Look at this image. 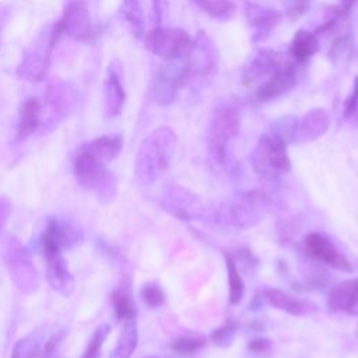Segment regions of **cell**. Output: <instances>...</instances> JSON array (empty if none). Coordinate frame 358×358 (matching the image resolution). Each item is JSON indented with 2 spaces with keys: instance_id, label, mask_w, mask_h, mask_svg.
Instances as JSON below:
<instances>
[{
  "instance_id": "obj_1",
  "label": "cell",
  "mask_w": 358,
  "mask_h": 358,
  "mask_svg": "<svg viewBox=\"0 0 358 358\" xmlns=\"http://www.w3.org/2000/svg\"><path fill=\"white\" fill-rule=\"evenodd\" d=\"M176 148V136L169 127L151 131L140 144L134 172L143 185L154 183L171 165Z\"/></svg>"
},
{
  "instance_id": "obj_2",
  "label": "cell",
  "mask_w": 358,
  "mask_h": 358,
  "mask_svg": "<svg viewBox=\"0 0 358 358\" xmlns=\"http://www.w3.org/2000/svg\"><path fill=\"white\" fill-rule=\"evenodd\" d=\"M73 172L78 185L92 192L99 201L110 203L117 192V180L106 162L90 152L83 144L73 155Z\"/></svg>"
},
{
  "instance_id": "obj_3",
  "label": "cell",
  "mask_w": 358,
  "mask_h": 358,
  "mask_svg": "<svg viewBox=\"0 0 358 358\" xmlns=\"http://www.w3.org/2000/svg\"><path fill=\"white\" fill-rule=\"evenodd\" d=\"M270 211V199L262 190L239 192L222 201L217 210L221 222L248 229L257 225Z\"/></svg>"
},
{
  "instance_id": "obj_4",
  "label": "cell",
  "mask_w": 358,
  "mask_h": 358,
  "mask_svg": "<svg viewBox=\"0 0 358 358\" xmlns=\"http://www.w3.org/2000/svg\"><path fill=\"white\" fill-rule=\"evenodd\" d=\"M250 161L256 173L266 180H275L291 169L287 144L270 131L260 136L250 154Z\"/></svg>"
},
{
  "instance_id": "obj_5",
  "label": "cell",
  "mask_w": 358,
  "mask_h": 358,
  "mask_svg": "<svg viewBox=\"0 0 358 358\" xmlns=\"http://www.w3.org/2000/svg\"><path fill=\"white\" fill-rule=\"evenodd\" d=\"M59 42L53 25H46L24 50L17 74L31 83L42 81L50 67L52 50Z\"/></svg>"
},
{
  "instance_id": "obj_6",
  "label": "cell",
  "mask_w": 358,
  "mask_h": 358,
  "mask_svg": "<svg viewBox=\"0 0 358 358\" xmlns=\"http://www.w3.org/2000/svg\"><path fill=\"white\" fill-rule=\"evenodd\" d=\"M239 133V113L232 105L220 106L211 119L208 129V152L215 164L228 162L229 147Z\"/></svg>"
},
{
  "instance_id": "obj_7",
  "label": "cell",
  "mask_w": 358,
  "mask_h": 358,
  "mask_svg": "<svg viewBox=\"0 0 358 358\" xmlns=\"http://www.w3.org/2000/svg\"><path fill=\"white\" fill-rule=\"evenodd\" d=\"M3 260L14 284L22 294L29 295L38 289L39 274L31 260L29 252L13 235H7L3 242Z\"/></svg>"
},
{
  "instance_id": "obj_8",
  "label": "cell",
  "mask_w": 358,
  "mask_h": 358,
  "mask_svg": "<svg viewBox=\"0 0 358 358\" xmlns=\"http://www.w3.org/2000/svg\"><path fill=\"white\" fill-rule=\"evenodd\" d=\"M190 73L187 55L165 60L152 81V98L159 105H169Z\"/></svg>"
},
{
  "instance_id": "obj_9",
  "label": "cell",
  "mask_w": 358,
  "mask_h": 358,
  "mask_svg": "<svg viewBox=\"0 0 358 358\" xmlns=\"http://www.w3.org/2000/svg\"><path fill=\"white\" fill-rule=\"evenodd\" d=\"M77 102V92L66 83H55L48 88L45 103H42V116L39 133L53 130L74 108Z\"/></svg>"
},
{
  "instance_id": "obj_10",
  "label": "cell",
  "mask_w": 358,
  "mask_h": 358,
  "mask_svg": "<svg viewBox=\"0 0 358 358\" xmlns=\"http://www.w3.org/2000/svg\"><path fill=\"white\" fill-rule=\"evenodd\" d=\"M144 46L147 50L165 60L176 59L189 53L192 38L180 28L157 27L144 35Z\"/></svg>"
},
{
  "instance_id": "obj_11",
  "label": "cell",
  "mask_w": 358,
  "mask_h": 358,
  "mask_svg": "<svg viewBox=\"0 0 358 358\" xmlns=\"http://www.w3.org/2000/svg\"><path fill=\"white\" fill-rule=\"evenodd\" d=\"M83 242V229L70 220L49 217L39 243L43 256L49 253H63Z\"/></svg>"
},
{
  "instance_id": "obj_12",
  "label": "cell",
  "mask_w": 358,
  "mask_h": 358,
  "mask_svg": "<svg viewBox=\"0 0 358 358\" xmlns=\"http://www.w3.org/2000/svg\"><path fill=\"white\" fill-rule=\"evenodd\" d=\"M53 29L60 39L63 35L78 41L91 42L95 35V28L90 18V11L83 1H71L64 8L62 17L53 24Z\"/></svg>"
},
{
  "instance_id": "obj_13",
  "label": "cell",
  "mask_w": 358,
  "mask_h": 358,
  "mask_svg": "<svg viewBox=\"0 0 358 358\" xmlns=\"http://www.w3.org/2000/svg\"><path fill=\"white\" fill-rule=\"evenodd\" d=\"M305 252L309 257L316 262H320L331 268L341 271H352V263L347 259V256L340 252V249L334 245V242L320 232H310L303 241Z\"/></svg>"
},
{
  "instance_id": "obj_14",
  "label": "cell",
  "mask_w": 358,
  "mask_h": 358,
  "mask_svg": "<svg viewBox=\"0 0 358 358\" xmlns=\"http://www.w3.org/2000/svg\"><path fill=\"white\" fill-rule=\"evenodd\" d=\"M126 101V92L122 84V69L119 62L113 60L105 76L103 81V110L108 117L120 115Z\"/></svg>"
},
{
  "instance_id": "obj_15",
  "label": "cell",
  "mask_w": 358,
  "mask_h": 358,
  "mask_svg": "<svg viewBox=\"0 0 358 358\" xmlns=\"http://www.w3.org/2000/svg\"><path fill=\"white\" fill-rule=\"evenodd\" d=\"M296 84V69L292 63L281 64L256 91V98L262 102L275 99L288 92Z\"/></svg>"
},
{
  "instance_id": "obj_16",
  "label": "cell",
  "mask_w": 358,
  "mask_h": 358,
  "mask_svg": "<svg viewBox=\"0 0 358 358\" xmlns=\"http://www.w3.org/2000/svg\"><path fill=\"white\" fill-rule=\"evenodd\" d=\"M43 257L46 260V280L50 288L63 296H70L74 291L76 281L63 253H49Z\"/></svg>"
},
{
  "instance_id": "obj_17",
  "label": "cell",
  "mask_w": 358,
  "mask_h": 358,
  "mask_svg": "<svg viewBox=\"0 0 358 358\" xmlns=\"http://www.w3.org/2000/svg\"><path fill=\"white\" fill-rule=\"evenodd\" d=\"M162 206L166 211L180 220H192L194 217H200V203L197 197L180 186H172L164 200Z\"/></svg>"
},
{
  "instance_id": "obj_18",
  "label": "cell",
  "mask_w": 358,
  "mask_h": 358,
  "mask_svg": "<svg viewBox=\"0 0 358 358\" xmlns=\"http://www.w3.org/2000/svg\"><path fill=\"white\" fill-rule=\"evenodd\" d=\"M263 296L266 299V303L294 316L312 315L317 310V306L312 301L292 296L278 288L263 289Z\"/></svg>"
},
{
  "instance_id": "obj_19",
  "label": "cell",
  "mask_w": 358,
  "mask_h": 358,
  "mask_svg": "<svg viewBox=\"0 0 358 358\" xmlns=\"http://www.w3.org/2000/svg\"><path fill=\"white\" fill-rule=\"evenodd\" d=\"M189 69L201 74H208L215 70L217 66V52L213 43L200 32L196 38V42L192 43L187 53Z\"/></svg>"
},
{
  "instance_id": "obj_20",
  "label": "cell",
  "mask_w": 358,
  "mask_h": 358,
  "mask_svg": "<svg viewBox=\"0 0 358 358\" xmlns=\"http://www.w3.org/2000/svg\"><path fill=\"white\" fill-rule=\"evenodd\" d=\"M281 64L280 56L275 52L268 49L260 50L243 70L245 85H253L263 78H268Z\"/></svg>"
},
{
  "instance_id": "obj_21",
  "label": "cell",
  "mask_w": 358,
  "mask_h": 358,
  "mask_svg": "<svg viewBox=\"0 0 358 358\" xmlns=\"http://www.w3.org/2000/svg\"><path fill=\"white\" fill-rule=\"evenodd\" d=\"M327 305L333 310L358 316V278L344 280L334 285L329 294Z\"/></svg>"
},
{
  "instance_id": "obj_22",
  "label": "cell",
  "mask_w": 358,
  "mask_h": 358,
  "mask_svg": "<svg viewBox=\"0 0 358 358\" xmlns=\"http://www.w3.org/2000/svg\"><path fill=\"white\" fill-rule=\"evenodd\" d=\"M41 116H42V102L35 98L29 96L22 101L20 106V119H18V129H17V141L21 143L32 136L35 131L39 130L41 126Z\"/></svg>"
},
{
  "instance_id": "obj_23",
  "label": "cell",
  "mask_w": 358,
  "mask_h": 358,
  "mask_svg": "<svg viewBox=\"0 0 358 358\" xmlns=\"http://www.w3.org/2000/svg\"><path fill=\"white\" fill-rule=\"evenodd\" d=\"M330 119L323 109H313L308 112L301 122H298L296 138L310 141L320 137L329 127Z\"/></svg>"
},
{
  "instance_id": "obj_24",
  "label": "cell",
  "mask_w": 358,
  "mask_h": 358,
  "mask_svg": "<svg viewBox=\"0 0 358 358\" xmlns=\"http://www.w3.org/2000/svg\"><path fill=\"white\" fill-rule=\"evenodd\" d=\"M46 340V329H36L15 343L10 358H39Z\"/></svg>"
},
{
  "instance_id": "obj_25",
  "label": "cell",
  "mask_w": 358,
  "mask_h": 358,
  "mask_svg": "<svg viewBox=\"0 0 358 358\" xmlns=\"http://www.w3.org/2000/svg\"><path fill=\"white\" fill-rule=\"evenodd\" d=\"M245 14L249 25L257 29L260 34L270 32L281 21V14L278 11L268 10L252 3L246 4Z\"/></svg>"
},
{
  "instance_id": "obj_26",
  "label": "cell",
  "mask_w": 358,
  "mask_h": 358,
  "mask_svg": "<svg viewBox=\"0 0 358 358\" xmlns=\"http://www.w3.org/2000/svg\"><path fill=\"white\" fill-rule=\"evenodd\" d=\"M110 302L116 320L126 322L130 319H136L137 309L130 287L127 284H122L113 289V292L110 294Z\"/></svg>"
},
{
  "instance_id": "obj_27",
  "label": "cell",
  "mask_w": 358,
  "mask_h": 358,
  "mask_svg": "<svg viewBox=\"0 0 358 358\" xmlns=\"http://www.w3.org/2000/svg\"><path fill=\"white\" fill-rule=\"evenodd\" d=\"M90 152H92L99 159L105 161L106 164L115 159L122 148H123V138L122 136H101L96 137L85 144H83Z\"/></svg>"
},
{
  "instance_id": "obj_28",
  "label": "cell",
  "mask_w": 358,
  "mask_h": 358,
  "mask_svg": "<svg viewBox=\"0 0 358 358\" xmlns=\"http://www.w3.org/2000/svg\"><path fill=\"white\" fill-rule=\"evenodd\" d=\"M317 50H319V39H317L316 34L309 32L306 29H299L295 34L291 48H289L291 56L299 63L306 62Z\"/></svg>"
},
{
  "instance_id": "obj_29",
  "label": "cell",
  "mask_w": 358,
  "mask_h": 358,
  "mask_svg": "<svg viewBox=\"0 0 358 358\" xmlns=\"http://www.w3.org/2000/svg\"><path fill=\"white\" fill-rule=\"evenodd\" d=\"M137 341H138V331H137L136 319L123 322L120 336L109 358H130L137 347Z\"/></svg>"
},
{
  "instance_id": "obj_30",
  "label": "cell",
  "mask_w": 358,
  "mask_h": 358,
  "mask_svg": "<svg viewBox=\"0 0 358 358\" xmlns=\"http://www.w3.org/2000/svg\"><path fill=\"white\" fill-rule=\"evenodd\" d=\"M120 13L123 18L130 25V29L136 38H141L144 35V18L143 8L138 0H122Z\"/></svg>"
},
{
  "instance_id": "obj_31",
  "label": "cell",
  "mask_w": 358,
  "mask_h": 358,
  "mask_svg": "<svg viewBox=\"0 0 358 358\" xmlns=\"http://www.w3.org/2000/svg\"><path fill=\"white\" fill-rule=\"evenodd\" d=\"M225 267L228 274V285H229V302L232 305H236L241 302L243 292H245V284L239 274V268L236 266V262L234 260L232 255L225 253Z\"/></svg>"
},
{
  "instance_id": "obj_32",
  "label": "cell",
  "mask_w": 358,
  "mask_h": 358,
  "mask_svg": "<svg viewBox=\"0 0 358 358\" xmlns=\"http://www.w3.org/2000/svg\"><path fill=\"white\" fill-rule=\"evenodd\" d=\"M206 14L217 20H228L235 14V4L231 0H190Z\"/></svg>"
},
{
  "instance_id": "obj_33",
  "label": "cell",
  "mask_w": 358,
  "mask_h": 358,
  "mask_svg": "<svg viewBox=\"0 0 358 358\" xmlns=\"http://www.w3.org/2000/svg\"><path fill=\"white\" fill-rule=\"evenodd\" d=\"M267 131L278 137L285 144H289L296 140L298 119L295 116H282L278 120L273 122V124L268 127Z\"/></svg>"
},
{
  "instance_id": "obj_34",
  "label": "cell",
  "mask_w": 358,
  "mask_h": 358,
  "mask_svg": "<svg viewBox=\"0 0 358 358\" xmlns=\"http://www.w3.org/2000/svg\"><path fill=\"white\" fill-rule=\"evenodd\" d=\"M207 343V338L203 336H192V334H185L180 336L178 338H175L171 343V348L173 350V352L183 355V357H189L196 354L199 350H201Z\"/></svg>"
},
{
  "instance_id": "obj_35",
  "label": "cell",
  "mask_w": 358,
  "mask_h": 358,
  "mask_svg": "<svg viewBox=\"0 0 358 358\" xmlns=\"http://www.w3.org/2000/svg\"><path fill=\"white\" fill-rule=\"evenodd\" d=\"M110 333V324L108 323H103L101 326H98L92 336L90 337L88 340V344L81 355V358H101V350H102V345L106 340V337L109 336Z\"/></svg>"
},
{
  "instance_id": "obj_36",
  "label": "cell",
  "mask_w": 358,
  "mask_h": 358,
  "mask_svg": "<svg viewBox=\"0 0 358 358\" xmlns=\"http://www.w3.org/2000/svg\"><path fill=\"white\" fill-rule=\"evenodd\" d=\"M140 296H141L143 302L148 308H152V309L162 306L166 299L164 289L157 282H152V281L143 284V287L140 289Z\"/></svg>"
},
{
  "instance_id": "obj_37",
  "label": "cell",
  "mask_w": 358,
  "mask_h": 358,
  "mask_svg": "<svg viewBox=\"0 0 358 358\" xmlns=\"http://www.w3.org/2000/svg\"><path fill=\"white\" fill-rule=\"evenodd\" d=\"M236 331H238V323L235 320H227L222 326L211 331L210 340L213 341V344L218 347H228L232 344Z\"/></svg>"
},
{
  "instance_id": "obj_38",
  "label": "cell",
  "mask_w": 358,
  "mask_h": 358,
  "mask_svg": "<svg viewBox=\"0 0 358 358\" xmlns=\"http://www.w3.org/2000/svg\"><path fill=\"white\" fill-rule=\"evenodd\" d=\"M358 113V76L355 77L352 91L347 96L344 102V116L345 117H352Z\"/></svg>"
},
{
  "instance_id": "obj_39",
  "label": "cell",
  "mask_w": 358,
  "mask_h": 358,
  "mask_svg": "<svg viewBox=\"0 0 358 358\" xmlns=\"http://www.w3.org/2000/svg\"><path fill=\"white\" fill-rule=\"evenodd\" d=\"M271 347H273V343L270 338H264V337H260V338H253L248 343V350L255 354V355H266L271 351Z\"/></svg>"
},
{
  "instance_id": "obj_40",
  "label": "cell",
  "mask_w": 358,
  "mask_h": 358,
  "mask_svg": "<svg viewBox=\"0 0 358 358\" xmlns=\"http://www.w3.org/2000/svg\"><path fill=\"white\" fill-rule=\"evenodd\" d=\"M11 208H13L11 200L7 196H0V234L3 232V229L8 221Z\"/></svg>"
},
{
  "instance_id": "obj_41",
  "label": "cell",
  "mask_w": 358,
  "mask_h": 358,
  "mask_svg": "<svg viewBox=\"0 0 358 358\" xmlns=\"http://www.w3.org/2000/svg\"><path fill=\"white\" fill-rule=\"evenodd\" d=\"M238 257L241 259V268L243 271H249L255 266H257V259L253 256L250 250H246V249L238 250Z\"/></svg>"
},
{
  "instance_id": "obj_42",
  "label": "cell",
  "mask_w": 358,
  "mask_h": 358,
  "mask_svg": "<svg viewBox=\"0 0 358 358\" xmlns=\"http://www.w3.org/2000/svg\"><path fill=\"white\" fill-rule=\"evenodd\" d=\"M165 10H166V0H152V11H154L157 24L161 22Z\"/></svg>"
},
{
  "instance_id": "obj_43",
  "label": "cell",
  "mask_w": 358,
  "mask_h": 358,
  "mask_svg": "<svg viewBox=\"0 0 358 358\" xmlns=\"http://www.w3.org/2000/svg\"><path fill=\"white\" fill-rule=\"evenodd\" d=\"M298 3H303V1H306V0H296Z\"/></svg>"
},
{
  "instance_id": "obj_44",
  "label": "cell",
  "mask_w": 358,
  "mask_h": 358,
  "mask_svg": "<svg viewBox=\"0 0 358 358\" xmlns=\"http://www.w3.org/2000/svg\"><path fill=\"white\" fill-rule=\"evenodd\" d=\"M357 333H358V330H357Z\"/></svg>"
},
{
  "instance_id": "obj_45",
  "label": "cell",
  "mask_w": 358,
  "mask_h": 358,
  "mask_svg": "<svg viewBox=\"0 0 358 358\" xmlns=\"http://www.w3.org/2000/svg\"><path fill=\"white\" fill-rule=\"evenodd\" d=\"M53 358H55V357H53Z\"/></svg>"
}]
</instances>
